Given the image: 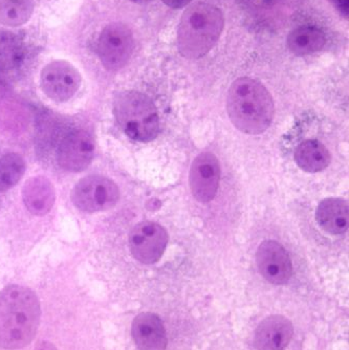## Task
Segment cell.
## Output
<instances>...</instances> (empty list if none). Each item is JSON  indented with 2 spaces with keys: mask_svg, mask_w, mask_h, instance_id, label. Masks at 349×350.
<instances>
[{
  "mask_svg": "<svg viewBox=\"0 0 349 350\" xmlns=\"http://www.w3.org/2000/svg\"><path fill=\"white\" fill-rule=\"evenodd\" d=\"M40 322L36 294L21 285L0 291V347L18 349L34 339Z\"/></svg>",
  "mask_w": 349,
  "mask_h": 350,
  "instance_id": "6da1fadb",
  "label": "cell"
},
{
  "mask_svg": "<svg viewBox=\"0 0 349 350\" xmlns=\"http://www.w3.org/2000/svg\"><path fill=\"white\" fill-rule=\"evenodd\" d=\"M227 111L238 131L260 135L273 122L275 106L269 90L260 82L242 77L236 79L229 90Z\"/></svg>",
  "mask_w": 349,
  "mask_h": 350,
  "instance_id": "7a4b0ae2",
  "label": "cell"
},
{
  "mask_svg": "<svg viewBox=\"0 0 349 350\" xmlns=\"http://www.w3.org/2000/svg\"><path fill=\"white\" fill-rule=\"evenodd\" d=\"M224 27L222 10L211 3H193L181 16L177 27L179 54L191 60L206 56L218 44Z\"/></svg>",
  "mask_w": 349,
  "mask_h": 350,
  "instance_id": "3957f363",
  "label": "cell"
},
{
  "mask_svg": "<svg viewBox=\"0 0 349 350\" xmlns=\"http://www.w3.org/2000/svg\"><path fill=\"white\" fill-rule=\"evenodd\" d=\"M114 115L122 131L133 141L147 143L159 135V113L153 100L145 94L128 90L118 94Z\"/></svg>",
  "mask_w": 349,
  "mask_h": 350,
  "instance_id": "277c9868",
  "label": "cell"
},
{
  "mask_svg": "<svg viewBox=\"0 0 349 350\" xmlns=\"http://www.w3.org/2000/svg\"><path fill=\"white\" fill-rule=\"evenodd\" d=\"M119 188L110 178L90 175L77 183L72 191V202L80 211L94 213L106 211L119 200Z\"/></svg>",
  "mask_w": 349,
  "mask_h": 350,
  "instance_id": "5b68a950",
  "label": "cell"
},
{
  "mask_svg": "<svg viewBox=\"0 0 349 350\" xmlns=\"http://www.w3.org/2000/svg\"><path fill=\"white\" fill-rule=\"evenodd\" d=\"M135 50L131 29L123 23H112L99 36L96 53L104 68L120 70L127 64Z\"/></svg>",
  "mask_w": 349,
  "mask_h": 350,
  "instance_id": "8992f818",
  "label": "cell"
},
{
  "mask_svg": "<svg viewBox=\"0 0 349 350\" xmlns=\"http://www.w3.org/2000/svg\"><path fill=\"white\" fill-rule=\"evenodd\" d=\"M81 82L80 72L68 61H53L41 70V90L55 102L72 99L80 88Z\"/></svg>",
  "mask_w": 349,
  "mask_h": 350,
  "instance_id": "52a82bcc",
  "label": "cell"
},
{
  "mask_svg": "<svg viewBox=\"0 0 349 350\" xmlns=\"http://www.w3.org/2000/svg\"><path fill=\"white\" fill-rule=\"evenodd\" d=\"M168 243V234L161 225L142 221L130 232L129 247L132 256L144 265L157 262Z\"/></svg>",
  "mask_w": 349,
  "mask_h": 350,
  "instance_id": "ba28073f",
  "label": "cell"
},
{
  "mask_svg": "<svg viewBox=\"0 0 349 350\" xmlns=\"http://www.w3.org/2000/svg\"><path fill=\"white\" fill-rule=\"evenodd\" d=\"M220 167L218 157L202 152L195 157L189 173V185L193 196L201 202L213 200L220 185Z\"/></svg>",
  "mask_w": 349,
  "mask_h": 350,
  "instance_id": "9c48e42d",
  "label": "cell"
},
{
  "mask_svg": "<svg viewBox=\"0 0 349 350\" xmlns=\"http://www.w3.org/2000/svg\"><path fill=\"white\" fill-rule=\"evenodd\" d=\"M94 153V139L88 131L80 129L62 139L57 151V162L64 170L81 172L90 166Z\"/></svg>",
  "mask_w": 349,
  "mask_h": 350,
  "instance_id": "30bf717a",
  "label": "cell"
},
{
  "mask_svg": "<svg viewBox=\"0 0 349 350\" xmlns=\"http://www.w3.org/2000/svg\"><path fill=\"white\" fill-rule=\"evenodd\" d=\"M256 262L261 276L272 284H285L293 274L291 257L277 241H263L258 247Z\"/></svg>",
  "mask_w": 349,
  "mask_h": 350,
  "instance_id": "8fae6325",
  "label": "cell"
},
{
  "mask_svg": "<svg viewBox=\"0 0 349 350\" xmlns=\"http://www.w3.org/2000/svg\"><path fill=\"white\" fill-rule=\"evenodd\" d=\"M293 324L281 314H272L258 325L255 332L257 350H283L293 338Z\"/></svg>",
  "mask_w": 349,
  "mask_h": 350,
  "instance_id": "7c38bea8",
  "label": "cell"
},
{
  "mask_svg": "<svg viewBox=\"0 0 349 350\" xmlns=\"http://www.w3.org/2000/svg\"><path fill=\"white\" fill-rule=\"evenodd\" d=\"M132 337L139 350H166L167 334L163 321L153 312H142L132 323Z\"/></svg>",
  "mask_w": 349,
  "mask_h": 350,
  "instance_id": "4fadbf2b",
  "label": "cell"
},
{
  "mask_svg": "<svg viewBox=\"0 0 349 350\" xmlns=\"http://www.w3.org/2000/svg\"><path fill=\"white\" fill-rule=\"evenodd\" d=\"M23 200L31 214L42 216L49 213L56 200L52 182L41 175L29 178L23 186Z\"/></svg>",
  "mask_w": 349,
  "mask_h": 350,
  "instance_id": "5bb4252c",
  "label": "cell"
},
{
  "mask_svg": "<svg viewBox=\"0 0 349 350\" xmlns=\"http://www.w3.org/2000/svg\"><path fill=\"white\" fill-rule=\"evenodd\" d=\"M319 226L331 235H340L348 229V202L342 198H329L319 204L315 211Z\"/></svg>",
  "mask_w": 349,
  "mask_h": 350,
  "instance_id": "9a60e30c",
  "label": "cell"
},
{
  "mask_svg": "<svg viewBox=\"0 0 349 350\" xmlns=\"http://www.w3.org/2000/svg\"><path fill=\"white\" fill-rule=\"evenodd\" d=\"M287 43L289 52L296 56H307L322 50L326 43V36L319 27L301 25L289 33Z\"/></svg>",
  "mask_w": 349,
  "mask_h": 350,
  "instance_id": "2e32d148",
  "label": "cell"
},
{
  "mask_svg": "<svg viewBox=\"0 0 349 350\" xmlns=\"http://www.w3.org/2000/svg\"><path fill=\"white\" fill-rule=\"evenodd\" d=\"M328 149L315 139H307L298 145L295 150V161L302 170L309 173L320 172L331 163Z\"/></svg>",
  "mask_w": 349,
  "mask_h": 350,
  "instance_id": "e0dca14e",
  "label": "cell"
},
{
  "mask_svg": "<svg viewBox=\"0 0 349 350\" xmlns=\"http://www.w3.org/2000/svg\"><path fill=\"white\" fill-rule=\"evenodd\" d=\"M25 54V46L18 37L10 31H0V72H11L19 68Z\"/></svg>",
  "mask_w": 349,
  "mask_h": 350,
  "instance_id": "ac0fdd59",
  "label": "cell"
},
{
  "mask_svg": "<svg viewBox=\"0 0 349 350\" xmlns=\"http://www.w3.org/2000/svg\"><path fill=\"white\" fill-rule=\"evenodd\" d=\"M34 12V0H0V23L21 27L29 21Z\"/></svg>",
  "mask_w": 349,
  "mask_h": 350,
  "instance_id": "d6986e66",
  "label": "cell"
},
{
  "mask_svg": "<svg viewBox=\"0 0 349 350\" xmlns=\"http://www.w3.org/2000/svg\"><path fill=\"white\" fill-rule=\"evenodd\" d=\"M25 172V163L21 155L9 153L0 157V192L13 188Z\"/></svg>",
  "mask_w": 349,
  "mask_h": 350,
  "instance_id": "ffe728a7",
  "label": "cell"
},
{
  "mask_svg": "<svg viewBox=\"0 0 349 350\" xmlns=\"http://www.w3.org/2000/svg\"><path fill=\"white\" fill-rule=\"evenodd\" d=\"M335 7L338 10L339 13L345 17L348 18L349 15V0H333Z\"/></svg>",
  "mask_w": 349,
  "mask_h": 350,
  "instance_id": "44dd1931",
  "label": "cell"
},
{
  "mask_svg": "<svg viewBox=\"0 0 349 350\" xmlns=\"http://www.w3.org/2000/svg\"><path fill=\"white\" fill-rule=\"evenodd\" d=\"M167 7L172 9H181L190 5L193 0H161Z\"/></svg>",
  "mask_w": 349,
  "mask_h": 350,
  "instance_id": "7402d4cb",
  "label": "cell"
},
{
  "mask_svg": "<svg viewBox=\"0 0 349 350\" xmlns=\"http://www.w3.org/2000/svg\"><path fill=\"white\" fill-rule=\"evenodd\" d=\"M37 350H56V349H55L54 346L51 345V344L43 343V344H41V345L39 346L38 348H37Z\"/></svg>",
  "mask_w": 349,
  "mask_h": 350,
  "instance_id": "603a6c76",
  "label": "cell"
},
{
  "mask_svg": "<svg viewBox=\"0 0 349 350\" xmlns=\"http://www.w3.org/2000/svg\"><path fill=\"white\" fill-rule=\"evenodd\" d=\"M132 3H138V5H144V3H149L151 0H130Z\"/></svg>",
  "mask_w": 349,
  "mask_h": 350,
  "instance_id": "cb8c5ba5",
  "label": "cell"
}]
</instances>
